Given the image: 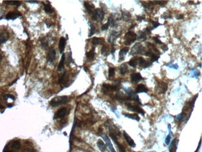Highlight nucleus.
Returning a JSON list of instances; mask_svg holds the SVG:
<instances>
[{"instance_id":"obj_24","label":"nucleus","mask_w":202,"mask_h":152,"mask_svg":"<svg viewBox=\"0 0 202 152\" xmlns=\"http://www.w3.org/2000/svg\"><path fill=\"white\" fill-rule=\"evenodd\" d=\"M68 80H69V76L67 74V72H65L60 78V84H65L67 82Z\"/></svg>"},{"instance_id":"obj_51","label":"nucleus","mask_w":202,"mask_h":152,"mask_svg":"<svg viewBox=\"0 0 202 152\" xmlns=\"http://www.w3.org/2000/svg\"><path fill=\"white\" fill-rule=\"evenodd\" d=\"M184 15H183V14H181V15H180V16H177V19H178V20H180V19H183L184 18Z\"/></svg>"},{"instance_id":"obj_4","label":"nucleus","mask_w":202,"mask_h":152,"mask_svg":"<svg viewBox=\"0 0 202 152\" xmlns=\"http://www.w3.org/2000/svg\"><path fill=\"white\" fill-rule=\"evenodd\" d=\"M145 49L143 46H142L139 43H137L132 47L130 52L131 55L135 54H145Z\"/></svg>"},{"instance_id":"obj_28","label":"nucleus","mask_w":202,"mask_h":152,"mask_svg":"<svg viewBox=\"0 0 202 152\" xmlns=\"http://www.w3.org/2000/svg\"><path fill=\"white\" fill-rule=\"evenodd\" d=\"M42 4L44 5V9L45 11V13H47V14H51V13H52L53 11V9H52V7L50 4H45L44 3L42 2Z\"/></svg>"},{"instance_id":"obj_2","label":"nucleus","mask_w":202,"mask_h":152,"mask_svg":"<svg viewBox=\"0 0 202 152\" xmlns=\"http://www.w3.org/2000/svg\"><path fill=\"white\" fill-rule=\"evenodd\" d=\"M124 44L130 45L137 40V34L132 31H128L124 36Z\"/></svg>"},{"instance_id":"obj_44","label":"nucleus","mask_w":202,"mask_h":152,"mask_svg":"<svg viewBox=\"0 0 202 152\" xmlns=\"http://www.w3.org/2000/svg\"><path fill=\"white\" fill-rule=\"evenodd\" d=\"M153 40L156 43H157V44H162V41H161V40H160L157 37H154V38H153Z\"/></svg>"},{"instance_id":"obj_19","label":"nucleus","mask_w":202,"mask_h":152,"mask_svg":"<svg viewBox=\"0 0 202 152\" xmlns=\"http://www.w3.org/2000/svg\"><path fill=\"white\" fill-rule=\"evenodd\" d=\"M11 148L15 151H18L21 149V143L18 140H14L11 143Z\"/></svg>"},{"instance_id":"obj_25","label":"nucleus","mask_w":202,"mask_h":152,"mask_svg":"<svg viewBox=\"0 0 202 152\" xmlns=\"http://www.w3.org/2000/svg\"><path fill=\"white\" fill-rule=\"evenodd\" d=\"M84 6L85 7L86 9L87 10V11L88 12V13H89L90 14H93V11H94V6H93V5H92V4H89L88 3H87V2H85L84 3Z\"/></svg>"},{"instance_id":"obj_29","label":"nucleus","mask_w":202,"mask_h":152,"mask_svg":"<svg viewBox=\"0 0 202 152\" xmlns=\"http://www.w3.org/2000/svg\"><path fill=\"white\" fill-rule=\"evenodd\" d=\"M138 57H133L128 62V64L132 67H136L138 63Z\"/></svg>"},{"instance_id":"obj_14","label":"nucleus","mask_w":202,"mask_h":152,"mask_svg":"<svg viewBox=\"0 0 202 152\" xmlns=\"http://www.w3.org/2000/svg\"><path fill=\"white\" fill-rule=\"evenodd\" d=\"M131 82L132 83H134V82H137L141 81L142 79H143V78L140 73H132L131 75Z\"/></svg>"},{"instance_id":"obj_9","label":"nucleus","mask_w":202,"mask_h":152,"mask_svg":"<svg viewBox=\"0 0 202 152\" xmlns=\"http://www.w3.org/2000/svg\"><path fill=\"white\" fill-rule=\"evenodd\" d=\"M110 136L111 138V139L113 140V142H114V143H115V144L117 145L119 152H125V149H124V147H123L121 144H120V143L118 142V140H117L116 135L115 134L113 133L110 132Z\"/></svg>"},{"instance_id":"obj_52","label":"nucleus","mask_w":202,"mask_h":152,"mask_svg":"<svg viewBox=\"0 0 202 152\" xmlns=\"http://www.w3.org/2000/svg\"><path fill=\"white\" fill-rule=\"evenodd\" d=\"M115 52V49L114 48V47H113V45H112V50H111V53L112 54H114V52Z\"/></svg>"},{"instance_id":"obj_8","label":"nucleus","mask_w":202,"mask_h":152,"mask_svg":"<svg viewBox=\"0 0 202 152\" xmlns=\"http://www.w3.org/2000/svg\"><path fill=\"white\" fill-rule=\"evenodd\" d=\"M101 137H102L103 139L104 140L105 143H106V145L107 146L108 148H109V150L111 151V152H116L115 151V150H114V147H113V144H112V143L111 142V140H110V138H109L108 136L106 134H103V135H101Z\"/></svg>"},{"instance_id":"obj_15","label":"nucleus","mask_w":202,"mask_h":152,"mask_svg":"<svg viewBox=\"0 0 202 152\" xmlns=\"http://www.w3.org/2000/svg\"><path fill=\"white\" fill-rule=\"evenodd\" d=\"M9 33L7 32H1L0 33V45H1L3 43H6L9 39Z\"/></svg>"},{"instance_id":"obj_45","label":"nucleus","mask_w":202,"mask_h":152,"mask_svg":"<svg viewBox=\"0 0 202 152\" xmlns=\"http://www.w3.org/2000/svg\"><path fill=\"white\" fill-rule=\"evenodd\" d=\"M170 140H171V136L170 135H167V136L165 138V143L167 145H169L170 142Z\"/></svg>"},{"instance_id":"obj_36","label":"nucleus","mask_w":202,"mask_h":152,"mask_svg":"<svg viewBox=\"0 0 202 152\" xmlns=\"http://www.w3.org/2000/svg\"><path fill=\"white\" fill-rule=\"evenodd\" d=\"M108 26H110L111 27H114V25H115V22H114V20H113V18L111 16H110L108 18Z\"/></svg>"},{"instance_id":"obj_30","label":"nucleus","mask_w":202,"mask_h":152,"mask_svg":"<svg viewBox=\"0 0 202 152\" xmlns=\"http://www.w3.org/2000/svg\"><path fill=\"white\" fill-rule=\"evenodd\" d=\"M3 3L7 5H16L17 6L21 5V2L18 1H4Z\"/></svg>"},{"instance_id":"obj_13","label":"nucleus","mask_w":202,"mask_h":152,"mask_svg":"<svg viewBox=\"0 0 202 152\" xmlns=\"http://www.w3.org/2000/svg\"><path fill=\"white\" fill-rule=\"evenodd\" d=\"M65 45H66V39L64 37H61L58 43V49H59L60 53H63L65 49Z\"/></svg>"},{"instance_id":"obj_35","label":"nucleus","mask_w":202,"mask_h":152,"mask_svg":"<svg viewBox=\"0 0 202 152\" xmlns=\"http://www.w3.org/2000/svg\"><path fill=\"white\" fill-rule=\"evenodd\" d=\"M146 33L144 31H139V39H143V41H146L147 39Z\"/></svg>"},{"instance_id":"obj_46","label":"nucleus","mask_w":202,"mask_h":152,"mask_svg":"<svg viewBox=\"0 0 202 152\" xmlns=\"http://www.w3.org/2000/svg\"><path fill=\"white\" fill-rule=\"evenodd\" d=\"M108 24H105L103 25L102 26H101V30L102 31H106V30H107L108 29Z\"/></svg>"},{"instance_id":"obj_43","label":"nucleus","mask_w":202,"mask_h":152,"mask_svg":"<svg viewBox=\"0 0 202 152\" xmlns=\"http://www.w3.org/2000/svg\"><path fill=\"white\" fill-rule=\"evenodd\" d=\"M16 152V151L14 150H13L12 148H8L7 146H6L5 148H4V149L3 150V152Z\"/></svg>"},{"instance_id":"obj_33","label":"nucleus","mask_w":202,"mask_h":152,"mask_svg":"<svg viewBox=\"0 0 202 152\" xmlns=\"http://www.w3.org/2000/svg\"><path fill=\"white\" fill-rule=\"evenodd\" d=\"M89 24L90 26V34L88 35V37H92L93 34H95L96 32V27H95L93 24L90 23V22H89Z\"/></svg>"},{"instance_id":"obj_39","label":"nucleus","mask_w":202,"mask_h":152,"mask_svg":"<svg viewBox=\"0 0 202 152\" xmlns=\"http://www.w3.org/2000/svg\"><path fill=\"white\" fill-rule=\"evenodd\" d=\"M167 1H152L153 4H159V5H165L167 3Z\"/></svg>"},{"instance_id":"obj_3","label":"nucleus","mask_w":202,"mask_h":152,"mask_svg":"<svg viewBox=\"0 0 202 152\" xmlns=\"http://www.w3.org/2000/svg\"><path fill=\"white\" fill-rule=\"evenodd\" d=\"M104 17H105V12L103 9L100 8L94 10L92 14V20L98 22H102L103 20H104Z\"/></svg>"},{"instance_id":"obj_20","label":"nucleus","mask_w":202,"mask_h":152,"mask_svg":"<svg viewBox=\"0 0 202 152\" xmlns=\"http://www.w3.org/2000/svg\"><path fill=\"white\" fill-rule=\"evenodd\" d=\"M136 92V93H147L148 92V88L144 84H139L137 86Z\"/></svg>"},{"instance_id":"obj_48","label":"nucleus","mask_w":202,"mask_h":152,"mask_svg":"<svg viewBox=\"0 0 202 152\" xmlns=\"http://www.w3.org/2000/svg\"><path fill=\"white\" fill-rule=\"evenodd\" d=\"M162 49H163L164 51H166L168 50V47H167V45H165V44H163V46H162Z\"/></svg>"},{"instance_id":"obj_5","label":"nucleus","mask_w":202,"mask_h":152,"mask_svg":"<svg viewBox=\"0 0 202 152\" xmlns=\"http://www.w3.org/2000/svg\"><path fill=\"white\" fill-rule=\"evenodd\" d=\"M167 88H168V86L167 84L164 82H159L155 87V90L159 94H165L167 91Z\"/></svg>"},{"instance_id":"obj_32","label":"nucleus","mask_w":202,"mask_h":152,"mask_svg":"<svg viewBox=\"0 0 202 152\" xmlns=\"http://www.w3.org/2000/svg\"><path fill=\"white\" fill-rule=\"evenodd\" d=\"M128 71V67L126 65V64H123L121 65L120 67V73L122 75H124L125 74L127 73V72Z\"/></svg>"},{"instance_id":"obj_34","label":"nucleus","mask_w":202,"mask_h":152,"mask_svg":"<svg viewBox=\"0 0 202 152\" xmlns=\"http://www.w3.org/2000/svg\"><path fill=\"white\" fill-rule=\"evenodd\" d=\"M153 3H152V1H149L148 2V3H145L144 4H143V6H144V8H146V9H147L148 11H151L153 9Z\"/></svg>"},{"instance_id":"obj_12","label":"nucleus","mask_w":202,"mask_h":152,"mask_svg":"<svg viewBox=\"0 0 202 152\" xmlns=\"http://www.w3.org/2000/svg\"><path fill=\"white\" fill-rule=\"evenodd\" d=\"M123 134H124V138L126 140V141L127 142L128 144L130 146V147H132V148H134L136 147V143H135L134 141L131 138V136L127 133L125 131H123Z\"/></svg>"},{"instance_id":"obj_38","label":"nucleus","mask_w":202,"mask_h":152,"mask_svg":"<svg viewBox=\"0 0 202 152\" xmlns=\"http://www.w3.org/2000/svg\"><path fill=\"white\" fill-rule=\"evenodd\" d=\"M109 77H113L115 74V69L113 67L109 68Z\"/></svg>"},{"instance_id":"obj_42","label":"nucleus","mask_w":202,"mask_h":152,"mask_svg":"<svg viewBox=\"0 0 202 152\" xmlns=\"http://www.w3.org/2000/svg\"><path fill=\"white\" fill-rule=\"evenodd\" d=\"M159 57L160 56H159V55H155V56H152V57H151V61H151L152 63L155 61H157V60L159 59Z\"/></svg>"},{"instance_id":"obj_47","label":"nucleus","mask_w":202,"mask_h":152,"mask_svg":"<svg viewBox=\"0 0 202 152\" xmlns=\"http://www.w3.org/2000/svg\"><path fill=\"white\" fill-rule=\"evenodd\" d=\"M145 19V16H137V21L141 22Z\"/></svg>"},{"instance_id":"obj_26","label":"nucleus","mask_w":202,"mask_h":152,"mask_svg":"<svg viewBox=\"0 0 202 152\" xmlns=\"http://www.w3.org/2000/svg\"><path fill=\"white\" fill-rule=\"evenodd\" d=\"M95 47H93L91 51H90L89 52H87L86 56H87V59H88L89 61H93L94 59V57H95Z\"/></svg>"},{"instance_id":"obj_10","label":"nucleus","mask_w":202,"mask_h":152,"mask_svg":"<svg viewBox=\"0 0 202 152\" xmlns=\"http://www.w3.org/2000/svg\"><path fill=\"white\" fill-rule=\"evenodd\" d=\"M56 52L54 49L51 48L49 50V52L47 55V61L49 63H53L55 60Z\"/></svg>"},{"instance_id":"obj_41","label":"nucleus","mask_w":202,"mask_h":152,"mask_svg":"<svg viewBox=\"0 0 202 152\" xmlns=\"http://www.w3.org/2000/svg\"><path fill=\"white\" fill-rule=\"evenodd\" d=\"M150 21H151V23L153 25H154V26H153V27H152V28L151 29V30H152V29H155L156 28V27H158L159 26H160V24L158 22H155V21H152V20H150Z\"/></svg>"},{"instance_id":"obj_50","label":"nucleus","mask_w":202,"mask_h":152,"mask_svg":"<svg viewBox=\"0 0 202 152\" xmlns=\"http://www.w3.org/2000/svg\"><path fill=\"white\" fill-rule=\"evenodd\" d=\"M26 1L29 3H38V1Z\"/></svg>"},{"instance_id":"obj_40","label":"nucleus","mask_w":202,"mask_h":152,"mask_svg":"<svg viewBox=\"0 0 202 152\" xmlns=\"http://www.w3.org/2000/svg\"><path fill=\"white\" fill-rule=\"evenodd\" d=\"M3 98H4V99L5 100H7V99H8V98L11 99L12 100H15V97L13 95H11V94H6V95H4V97Z\"/></svg>"},{"instance_id":"obj_22","label":"nucleus","mask_w":202,"mask_h":152,"mask_svg":"<svg viewBox=\"0 0 202 152\" xmlns=\"http://www.w3.org/2000/svg\"><path fill=\"white\" fill-rule=\"evenodd\" d=\"M65 60V54H63L62 56V58H61L59 64H58V67H57V70H58V71H61L62 69H64Z\"/></svg>"},{"instance_id":"obj_17","label":"nucleus","mask_w":202,"mask_h":152,"mask_svg":"<svg viewBox=\"0 0 202 152\" xmlns=\"http://www.w3.org/2000/svg\"><path fill=\"white\" fill-rule=\"evenodd\" d=\"M97 146L98 147L99 150H100L101 152H110L108 151V150L107 149L106 145L104 143V142H103L100 139L98 140Z\"/></svg>"},{"instance_id":"obj_37","label":"nucleus","mask_w":202,"mask_h":152,"mask_svg":"<svg viewBox=\"0 0 202 152\" xmlns=\"http://www.w3.org/2000/svg\"><path fill=\"white\" fill-rule=\"evenodd\" d=\"M101 54L104 56H107L108 53V47L106 45H103L101 49Z\"/></svg>"},{"instance_id":"obj_18","label":"nucleus","mask_w":202,"mask_h":152,"mask_svg":"<svg viewBox=\"0 0 202 152\" xmlns=\"http://www.w3.org/2000/svg\"><path fill=\"white\" fill-rule=\"evenodd\" d=\"M129 49L128 48H124L120 50L119 53V61H123L125 59V56H126V54L128 52Z\"/></svg>"},{"instance_id":"obj_23","label":"nucleus","mask_w":202,"mask_h":152,"mask_svg":"<svg viewBox=\"0 0 202 152\" xmlns=\"http://www.w3.org/2000/svg\"><path fill=\"white\" fill-rule=\"evenodd\" d=\"M123 115L125 116V117H128V118H131V119H132V120H135L137 121V122H139V121L140 120L139 117L138 115L136 114V113H132V114H131V113H123Z\"/></svg>"},{"instance_id":"obj_6","label":"nucleus","mask_w":202,"mask_h":152,"mask_svg":"<svg viewBox=\"0 0 202 152\" xmlns=\"http://www.w3.org/2000/svg\"><path fill=\"white\" fill-rule=\"evenodd\" d=\"M69 113V110H68L67 108L66 107H64V108H62L58 110L57 112H55L54 115V119H58V118H61L64 117L65 116H66Z\"/></svg>"},{"instance_id":"obj_1","label":"nucleus","mask_w":202,"mask_h":152,"mask_svg":"<svg viewBox=\"0 0 202 152\" xmlns=\"http://www.w3.org/2000/svg\"><path fill=\"white\" fill-rule=\"evenodd\" d=\"M69 100V98L67 96H57L53 98L50 102V105L52 107H57L59 105L65 104Z\"/></svg>"},{"instance_id":"obj_31","label":"nucleus","mask_w":202,"mask_h":152,"mask_svg":"<svg viewBox=\"0 0 202 152\" xmlns=\"http://www.w3.org/2000/svg\"><path fill=\"white\" fill-rule=\"evenodd\" d=\"M122 18L125 21H128L131 19V15L129 12H123L122 13Z\"/></svg>"},{"instance_id":"obj_53","label":"nucleus","mask_w":202,"mask_h":152,"mask_svg":"<svg viewBox=\"0 0 202 152\" xmlns=\"http://www.w3.org/2000/svg\"><path fill=\"white\" fill-rule=\"evenodd\" d=\"M2 59V55H1V50H0V60Z\"/></svg>"},{"instance_id":"obj_49","label":"nucleus","mask_w":202,"mask_h":152,"mask_svg":"<svg viewBox=\"0 0 202 152\" xmlns=\"http://www.w3.org/2000/svg\"><path fill=\"white\" fill-rule=\"evenodd\" d=\"M170 67H172V68H175V69H178V67H178V65L177 64H175V65H170Z\"/></svg>"},{"instance_id":"obj_16","label":"nucleus","mask_w":202,"mask_h":152,"mask_svg":"<svg viewBox=\"0 0 202 152\" xmlns=\"http://www.w3.org/2000/svg\"><path fill=\"white\" fill-rule=\"evenodd\" d=\"M21 16V14L19 12H9L6 16V18L7 20H14Z\"/></svg>"},{"instance_id":"obj_21","label":"nucleus","mask_w":202,"mask_h":152,"mask_svg":"<svg viewBox=\"0 0 202 152\" xmlns=\"http://www.w3.org/2000/svg\"><path fill=\"white\" fill-rule=\"evenodd\" d=\"M119 35H120V34H119L118 32H116V31L111 32V33L110 35L109 36L108 41L110 42V43H113V42L115 41L116 39L118 38V37L119 36Z\"/></svg>"},{"instance_id":"obj_11","label":"nucleus","mask_w":202,"mask_h":152,"mask_svg":"<svg viewBox=\"0 0 202 152\" xmlns=\"http://www.w3.org/2000/svg\"><path fill=\"white\" fill-rule=\"evenodd\" d=\"M138 63L139 66H141L143 68H147L150 67L152 65V63L151 61H149L147 60L144 59L143 57H138Z\"/></svg>"},{"instance_id":"obj_7","label":"nucleus","mask_w":202,"mask_h":152,"mask_svg":"<svg viewBox=\"0 0 202 152\" xmlns=\"http://www.w3.org/2000/svg\"><path fill=\"white\" fill-rule=\"evenodd\" d=\"M126 107H127V109L128 110L131 111V112H137V113L142 114L143 115H144L145 114L144 110H143L141 108H140L137 105H131V104H126Z\"/></svg>"},{"instance_id":"obj_27","label":"nucleus","mask_w":202,"mask_h":152,"mask_svg":"<svg viewBox=\"0 0 202 152\" xmlns=\"http://www.w3.org/2000/svg\"><path fill=\"white\" fill-rule=\"evenodd\" d=\"M92 42L93 45H98V44H102L104 42V39L101 38H93Z\"/></svg>"}]
</instances>
